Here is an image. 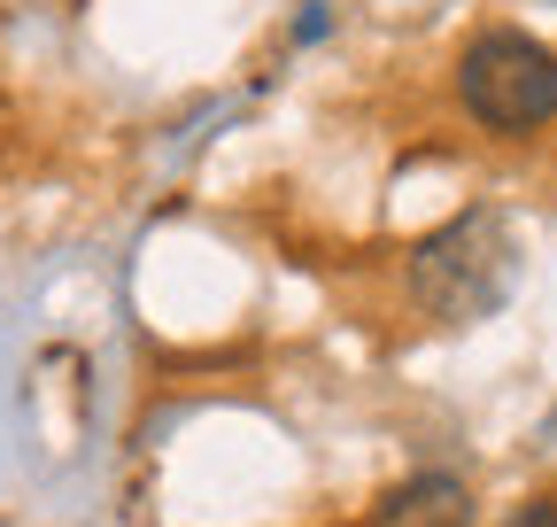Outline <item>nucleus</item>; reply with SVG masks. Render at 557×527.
Listing matches in <instances>:
<instances>
[{
  "label": "nucleus",
  "mask_w": 557,
  "mask_h": 527,
  "mask_svg": "<svg viewBox=\"0 0 557 527\" xmlns=\"http://www.w3.org/2000/svg\"><path fill=\"white\" fill-rule=\"evenodd\" d=\"M410 303L434 326H480L519 287V233L504 210H465L410 248Z\"/></svg>",
  "instance_id": "nucleus-1"
},
{
  "label": "nucleus",
  "mask_w": 557,
  "mask_h": 527,
  "mask_svg": "<svg viewBox=\"0 0 557 527\" xmlns=\"http://www.w3.org/2000/svg\"><path fill=\"white\" fill-rule=\"evenodd\" d=\"M457 101L472 109V124L511 132V140L542 132L557 117V54L519 24H487L457 54Z\"/></svg>",
  "instance_id": "nucleus-2"
},
{
  "label": "nucleus",
  "mask_w": 557,
  "mask_h": 527,
  "mask_svg": "<svg viewBox=\"0 0 557 527\" xmlns=\"http://www.w3.org/2000/svg\"><path fill=\"white\" fill-rule=\"evenodd\" d=\"M372 527H472V489L457 474L426 466V474H410V481H395L380 497Z\"/></svg>",
  "instance_id": "nucleus-3"
},
{
  "label": "nucleus",
  "mask_w": 557,
  "mask_h": 527,
  "mask_svg": "<svg viewBox=\"0 0 557 527\" xmlns=\"http://www.w3.org/2000/svg\"><path fill=\"white\" fill-rule=\"evenodd\" d=\"M504 527H557V497H534V504H519Z\"/></svg>",
  "instance_id": "nucleus-4"
},
{
  "label": "nucleus",
  "mask_w": 557,
  "mask_h": 527,
  "mask_svg": "<svg viewBox=\"0 0 557 527\" xmlns=\"http://www.w3.org/2000/svg\"><path fill=\"white\" fill-rule=\"evenodd\" d=\"M549 442H557V412H549Z\"/></svg>",
  "instance_id": "nucleus-5"
}]
</instances>
